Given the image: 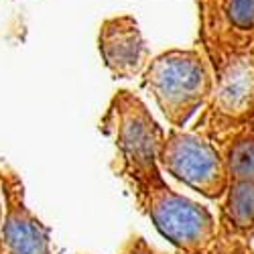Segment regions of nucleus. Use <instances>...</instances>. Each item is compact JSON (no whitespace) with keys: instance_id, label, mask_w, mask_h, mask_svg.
Masks as SVG:
<instances>
[{"instance_id":"obj_11","label":"nucleus","mask_w":254,"mask_h":254,"mask_svg":"<svg viewBox=\"0 0 254 254\" xmlns=\"http://www.w3.org/2000/svg\"><path fill=\"white\" fill-rule=\"evenodd\" d=\"M118 254H167V252L159 250L157 246H153L140 234H130L128 240H126L122 244V248L118 250Z\"/></svg>"},{"instance_id":"obj_9","label":"nucleus","mask_w":254,"mask_h":254,"mask_svg":"<svg viewBox=\"0 0 254 254\" xmlns=\"http://www.w3.org/2000/svg\"><path fill=\"white\" fill-rule=\"evenodd\" d=\"M230 181H254V120L218 144Z\"/></svg>"},{"instance_id":"obj_7","label":"nucleus","mask_w":254,"mask_h":254,"mask_svg":"<svg viewBox=\"0 0 254 254\" xmlns=\"http://www.w3.org/2000/svg\"><path fill=\"white\" fill-rule=\"evenodd\" d=\"M100 55L118 79H132L149 65L151 53L132 18H112L100 31Z\"/></svg>"},{"instance_id":"obj_5","label":"nucleus","mask_w":254,"mask_h":254,"mask_svg":"<svg viewBox=\"0 0 254 254\" xmlns=\"http://www.w3.org/2000/svg\"><path fill=\"white\" fill-rule=\"evenodd\" d=\"M254 120V63L246 53L216 65V88L191 130L216 144Z\"/></svg>"},{"instance_id":"obj_8","label":"nucleus","mask_w":254,"mask_h":254,"mask_svg":"<svg viewBox=\"0 0 254 254\" xmlns=\"http://www.w3.org/2000/svg\"><path fill=\"white\" fill-rule=\"evenodd\" d=\"M220 203V236L248 240L254 234V181H230Z\"/></svg>"},{"instance_id":"obj_4","label":"nucleus","mask_w":254,"mask_h":254,"mask_svg":"<svg viewBox=\"0 0 254 254\" xmlns=\"http://www.w3.org/2000/svg\"><path fill=\"white\" fill-rule=\"evenodd\" d=\"M159 167L169 177L216 203L230 187L220 146L195 130L171 126L159 149Z\"/></svg>"},{"instance_id":"obj_12","label":"nucleus","mask_w":254,"mask_h":254,"mask_svg":"<svg viewBox=\"0 0 254 254\" xmlns=\"http://www.w3.org/2000/svg\"><path fill=\"white\" fill-rule=\"evenodd\" d=\"M4 218V199H2V189H0V224H2Z\"/></svg>"},{"instance_id":"obj_10","label":"nucleus","mask_w":254,"mask_h":254,"mask_svg":"<svg viewBox=\"0 0 254 254\" xmlns=\"http://www.w3.org/2000/svg\"><path fill=\"white\" fill-rule=\"evenodd\" d=\"M228 16L238 31H250L254 25V0H230Z\"/></svg>"},{"instance_id":"obj_1","label":"nucleus","mask_w":254,"mask_h":254,"mask_svg":"<svg viewBox=\"0 0 254 254\" xmlns=\"http://www.w3.org/2000/svg\"><path fill=\"white\" fill-rule=\"evenodd\" d=\"M98 130L112 140V171L120 181H124L132 197L149 183L163 177L159 167V149L167 130L155 120L149 106L136 94L118 90L100 118Z\"/></svg>"},{"instance_id":"obj_6","label":"nucleus","mask_w":254,"mask_h":254,"mask_svg":"<svg viewBox=\"0 0 254 254\" xmlns=\"http://www.w3.org/2000/svg\"><path fill=\"white\" fill-rule=\"evenodd\" d=\"M0 189L4 199L0 254H55L51 228L29 207L23 177L4 159H0Z\"/></svg>"},{"instance_id":"obj_3","label":"nucleus","mask_w":254,"mask_h":254,"mask_svg":"<svg viewBox=\"0 0 254 254\" xmlns=\"http://www.w3.org/2000/svg\"><path fill=\"white\" fill-rule=\"evenodd\" d=\"M136 209L179 254H209L220 234V222L211 209L187 197L165 179H157L132 197Z\"/></svg>"},{"instance_id":"obj_2","label":"nucleus","mask_w":254,"mask_h":254,"mask_svg":"<svg viewBox=\"0 0 254 254\" xmlns=\"http://www.w3.org/2000/svg\"><path fill=\"white\" fill-rule=\"evenodd\" d=\"M140 77L142 90L155 100L173 128H185L203 110L216 88L209 61L195 49H171L157 55Z\"/></svg>"}]
</instances>
